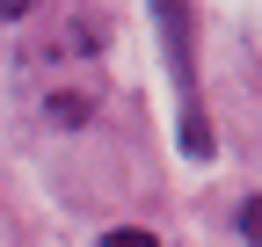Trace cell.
Wrapping results in <instances>:
<instances>
[{
    "label": "cell",
    "instance_id": "6da1fadb",
    "mask_svg": "<svg viewBox=\"0 0 262 247\" xmlns=\"http://www.w3.org/2000/svg\"><path fill=\"white\" fill-rule=\"evenodd\" d=\"M102 247H160V240H153V233H139V226H124V233H110Z\"/></svg>",
    "mask_w": 262,
    "mask_h": 247
}]
</instances>
